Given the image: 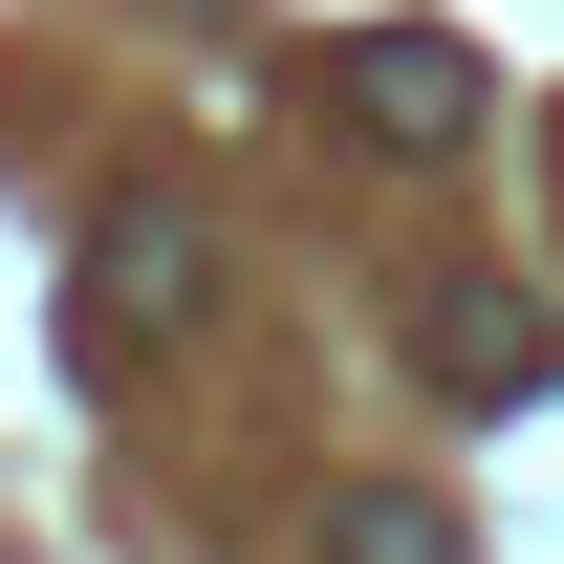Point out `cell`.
<instances>
[{"label": "cell", "mask_w": 564, "mask_h": 564, "mask_svg": "<svg viewBox=\"0 0 564 564\" xmlns=\"http://www.w3.org/2000/svg\"><path fill=\"white\" fill-rule=\"evenodd\" d=\"M543 369H564V326L521 304V282H456V304H434V391H456V413H521Z\"/></svg>", "instance_id": "obj_2"}, {"label": "cell", "mask_w": 564, "mask_h": 564, "mask_svg": "<svg viewBox=\"0 0 564 564\" xmlns=\"http://www.w3.org/2000/svg\"><path fill=\"white\" fill-rule=\"evenodd\" d=\"M326 564H456V521H434V499H413V478H369V499H348V521H326Z\"/></svg>", "instance_id": "obj_4"}, {"label": "cell", "mask_w": 564, "mask_h": 564, "mask_svg": "<svg viewBox=\"0 0 564 564\" xmlns=\"http://www.w3.org/2000/svg\"><path fill=\"white\" fill-rule=\"evenodd\" d=\"M326 109H348L369 152H456V131H478V44H434V22H369L348 66H326Z\"/></svg>", "instance_id": "obj_1"}, {"label": "cell", "mask_w": 564, "mask_h": 564, "mask_svg": "<svg viewBox=\"0 0 564 564\" xmlns=\"http://www.w3.org/2000/svg\"><path fill=\"white\" fill-rule=\"evenodd\" d=\"M174 304H196V239H174V217H109V239H87V304H66V326H87V369H109L131 326H174Z\"/></svg>", "instance_id": "obj_3"}]
</instances>
